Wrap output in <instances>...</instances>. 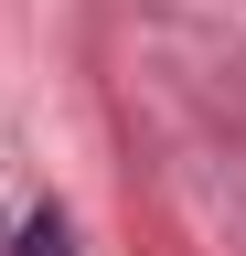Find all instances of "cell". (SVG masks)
Returning a JSON list of instances; mask_svg holds the SVG:
<instances>
[{
	"mask_svg": "<svg viewBox=\"0 0 246 256\" xmlns=\"http://www.w3.org/2000/svg\"><path fill=\"white\" fill-rule=\"evenodd\" d=\"M22 256H75V246H65V224L43 214V224H22Z\"/></svg>",
	"mask_w": 246,
	"mask_h": 256,
	"instance_id": "cell-1",
	"label": "cell"
}]
</instances>
